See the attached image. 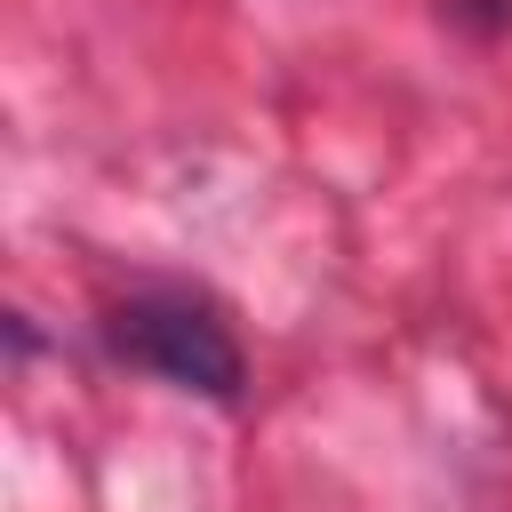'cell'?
Here are the masks:
<instances>
[{"mask_svg": "<svg viewBox=\"0 0 512 512\" xmlns=\"http://www.w3.org/2000/svg\"><path fill=\"white\" fill-rule=\"evenodd\" d=\"M112 352L152 368L160 384L176 392H208V400H232L240 392V344L224 336V320L192 296H128L112 312Z\"/></svg>", "mask_w": 512, "mask_h": 512, "instance_id": "6da1fadb", "label": "cell"}]
</instances>
